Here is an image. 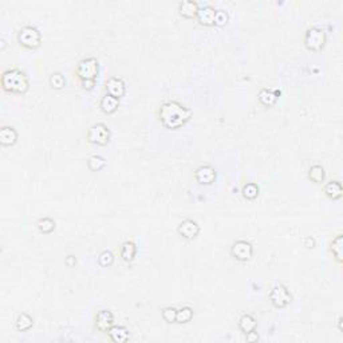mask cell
I'll return each instance as SVG.
<instances>
[{
  "instance_id": "obj_10",
  "label": "cell",
  "mask_w": 343,
  "mask_h": 343,
  "mask_svg": "<svg viewBox=\"0 0 343 343\" xmlns=\"http://www.w3.org/2000/svg\"><path fill=\"white\" fill-rule=\"evenodd\" d=\"M105 89H106V94L113 95V97L118 98V99H121L126 94V85H125V82H123L121 78H108V81L105 82Z\"/></svg>"
},
{
  "instance_id": "obj_3",
  "label": "cell",
  "mask_w": 343,
  "mask_h": 343,
  "mask_svg": "<svg viewBox=\"0 0 343 343\" xmlns=\"http://www.w3.org/2000/svg\"><path fill=\"white\" fill-rule=\"evenodd\" d=\"M18 42L27 50H36L42 45L41 31L34 26H23L18 32Z\"/></svg>"
},
{
  "instance_id": "obj_2",
  "label": "cell",
  "mask_w": 343,
  "mask_h": 343,
  "mask_svg": "<svg viewBox=\"0 0 343 343\" xmlns=\"http://www.w3.org/2000/svg\"><path fill=\"white\" fill-rule=\"evenodd\" d=\"M30 87L27 74L21 69H8L1 74V89L8 94H24Z\"/></svg>"
},
{
  "instance_id": "obj_33",
  "label": "cell",
  "mask_w": 343,
  "mask_h": 343,
  "mask_svg": "<svg viewBox=\"0 0 343 343\" xmlns=\"http://www.w3.org/2000/svg\"><path fill=\"white\" fill-rule=\"evenodd\" d=\"M81 86H82L83 90H87L90 91L95 87V81L94 79H87V81H81Z\"/></svg>"
},
{
  "instance_id": "obj_31",
  "label": "cell",
  "mask_w": 343,
  "mask_h": 343,
  "mask_svg": "<svg viewBox=\"0 0 343 343\" xmlns=\"http://www.w3.org/2000/svg\"><path fill=\"white\" fill-rule=\"evenodd\" d=\"M229 21V15L228 12L224 10H216L215 15V24L219 27H224Z\"/></svg>"
},
{
  "instance_id": "obj_9",
  "label": "cell",
  "mask_w": 343,
  "mask_h": 343,
  "mask_svg": "<svg viewBox=\"0 0 343 343\" xmlns=\"http://www.w3.org/2000/svg\"><path fill=\"white\" fill-rule=\"evenodd\" d=\"M177 232L180 236H183L186 240H193L200 233V226L197 224V221L186 219V220L180 223L177 227Z\"/></svg>"
},
{
  "instance_id": "obj_14",
  "label": "cell",
  "mask_w": 343,
  "mask_h": 343,
  "mask_svg": "<svg viewBox=\"0 0 343 343\" xmlns=\"http://www.w3.org/2000/svg\"><path fill=\"white\" fill-rule=\"evenodd\" d=\"M18 132L12 126H3L0 129V143L3 146H14L18 141Z\"/></svg>"
},
{
  "instance_id": "obj_1",
  "label": "cell",
  "mask_w": 343,
  "mask_h": 343,
  "mask_svg": "<svg viewBox=\"0 0 343 343\" xmlns=\"http://www.w3.org/2000/svg\"><path fill=\"white\" fill-rule=\"evenodd\" d=\"M192 118V110L177 101L164 102L159 109V119L165 129L176 130L188 123Z\"/></svg>"
},
{
  "instance_id": "obj_7",
  "label": "cell",
  "mask_w": 343,
  "mask_h": 343,
  "mask_svg": "<svg viewBox=\"0 0 343 343\" xmlns=\"http://www.w3.org/2000/svg\"><path fill=\"white\" fill-rule=\"evenodd\" d=\"M87 141L94 145L106 146L110 141V130L105 123H95L87 132Z\"/></svg>"
},
{
  "instance_id": "obj_23",
  "label": "cell",
  "mask_w": 343,
  "mask_h": 343,
  "mask_svg": "<svg viewBox=\"0 0 343 343\" xmlns=\"http://www.w3.org/2000/svg\"><path fill=\"white\" fill-rule=\"evenodd\" d=\"M32 326H34V320H32V318L28 314L22 313L18 315L15 320V327L18 331L24 333V331H28Z\"/></svg>"
},
{
  "instance_id": "obj_21",
  "label": "cell",
  "mask_w": 343,
  "mask_h": 343,
  "mask_svg": "<svg viewBox=\"0 0 343 343\" xmlns=\"http://www.w3.org/2000/svg\"><path fill=\"white\" fill-rule=\"evenodd\" d=\"M342 247H343V236L342 233H338V235L334 237L333 241L330 243V251H331L334 259L337 260L338 264H342L343 263Z\"/></svg>"
},
{
  "instance_id": "obj_26",
  "label": "cell",
  "mask_w": 343,
  "mask_h": 343,
  "mask_svg": "<svg viewBox=\"0 0 343 343\" xmlns=\"http://www.w3.org/2000/svg\"><path fill=\"white\" fill-rule=\"evenodd\" d=\"M87 166L91 172H99L106 166V160L103 159L102 156L94 154V156H90L87 160Z\"/></svg>"
},
{
  "instance_id": "obj_5",
  "label": "cell",
  "mask_w": 343,
  "mask_h": 343,
  "mask_svg": "<svg viewBox=\"0 0 343 343\" xmlns=\"http://www.w3.org/2000/svg\"><path fill=\"white\" fill-rule=\"evenodd\" d=\"M99 72V62L97 58H85L78 62L75 74L79 81H87V79H97Z\"/></svg>"
},
{
  "instance_id": "obj_38",
  "label": "cell",
  "mask_w": 343,
  "mask_h": 343,
  "mask_svg": "<svg viewBox=\"0 0 343 343\" xmlns=\"http://www.w3.org/2000/svg\"><path fill=\"white\" fill-rule=\"evenodd\" d=\"M5 47V41L4 39H1V50H4Z\"/></svg>"
},
{
  "instance_id": "obj_19",
  "label": "cell",
  "mask_w": 343,
  "mask_h": 343,
  "mask_svg": "<svg viewBox=\"0 0 343 343\" xmlns=\"http://www.w3.org/2000/svg\"><path fill=\"white\" fill-rule=\"evenodd\" d=\"M109 337L114 343H125L130 338L129 330L123 326H113L109 330Z\"/></svg>"
},
{
  "instance_id": "obj_37",
  "label": "cell",
  "mask_w": 343,
  "mask_h": 343,
  "mask_svg": "<svg viewBox=\"0 0 343 343\" xmlns=\"http://www.w3.org/2000/svg\"><path fill=\"white\" fill-rule=\"evenodd\" d=\"M338 324H339V330H341V331H342V318H339Z\"/></svg>"
},
{
  "instance_id": "obj_32",
  "label": "cell",
  "mask_w": 343,
  "mask_h": 343,
  "mask_svg": "<svg viewBox=\"0 0 343 343\" xmlns=\"http://www.w3.org/2000/svg\"><path fill=\"white\" fill-rule=\"evenodd\" d=\"M177 318V310L174 307H165L162 310V319L166 323H174Z\"/></svg>"
},
{
  "instance_id": "obj_13",
  "label": "cell",
  "mask_w": 343,
  "mask_h": 343,
  "mask_svg": "<svg viewBox=\"0 0 343 343\" xmlns=\"http://www.w3.org/2000/svg\"><path fill=\"white\" fill-rule=\"evenodd\" d=\"M215 15L216 10L212 5H204L197 12V21L201 26L212 27L215 26Z\"/></svg>"
},
{
  "instance_id": "obj_15",
  "label": "cell",
  "mask_w": 343,
  "mask_h": 343,
  "mask_svg": "<svg viewBox=\"0 0 343 343\" xmlns=\"http://www.w3.org/2000/svg\"><path fill=\"white\" fill-rule=\"evenodd\" d=\"M200 10L199 4L196 1H190V0H185V1H181L179 5V12L180 15L185 18V19H193V18H197V12Z\"/></svg>"
},
{
  "instance_id": "obj_22",
  "label": "cell",
  "mask_w": 343,
  "mask_h": 343,
  "mask_svg": "<svg viewBox=\"0 0 343 343\" xmlns=\"http://www.w3.org/2000/svg\"><path fill=\"white\" fill-rule=\"evenodd\" d=\"M257 327V322L255 318L250 315V314H244L243 317L239 319V328L241 333L248 334L251 331H255Z\"/></svg>"
},
{
  "instance_id": "obj_35",
  "label": "cell",
  "mask_w": 343,
  "mask_h": 343,
  "mask_svg": "<svg viewBox=\"0 0 343 343\" xmlns=\"http://www.w3.org/2000/svg\"><path fill=\"white\" fill-rule=\"evenodd\" d=\"M66 264L69 267H74L75 264H77V259H75V256H72V255H69V256L66 257Z\"/></svg>"
},
{
  "instance_id": "obj_30",
  "label": "cell",
  "mask_w": 343,
  "mask_h": 343,
  "mask_svg": "<svg viewBox=\"0 0 343 343\" xmlns=\"http://www.w3.org/2000/svg\"><path fill=\"white\" fill-rule=\"evenodd\" d=\"M98 263L101 267H110L114 263V255L113 252L109 251V250H105L99 253L98 256Z\"/></svg>"
},
{
  "instance_id": "obj_16",
  "label": "cell",
  "mask_w": 343,
  "mask_h": 343,
  "mask_svg": "<svg viewBox=\"0 0 343 343\" xmlns=\"http://www.w3.org/2000/svg\"><path fill=\"white\" fill-rule=\"evenodd\" d=\"M324 195L327 196L328 199L331 200H341L343 196V188L342 184L337 181V180H331L328 181L327 184L324 185Z\"/></svg>"
},
{
  "instance_id": "obj_11",
  "label": "cell",
  "mask_w": 343,
  "mask_h": 343,
  "mask_svg": "<svg viewBox=\"0 0 343 343\" xmlns=\"http://www.w3.org/2000/svg\"><path fill=\"white\" fill-rule=\"evenodd\" d=\"M216 170L210 165H201L200 168H197L195 172L196 181L201 185H210L216 181Z\"/></svg>"
},
{
  "instance_id": "obj_29",
  "label": "cell",
  "mask_w": 343,
  "mask_h": 343,
  "mask_svg": "<svg viewBox=\"0 0 343 343\" xmlns=\"http://www.w3.org/2000/svg\"><path fill=\"white\" fill-rule=\"evenodd\" d=\"M66 85V79L62 75L61 72H52L50 75V86L55 90H62Z\"/></svg>"
},
{
  "instance_id": "obj_24",
  "label": "cell",
  "mask_w": 343,
  "mask_h": 343,
  "mask_svg": "<svg viewBox=\"0 0 343 343\" xmlns=\"http://www.w3.org/2000/svg\"><path fill=\"white\" fill-rule=\"evenodd\" d=\"M308 179L311 180L315 184H322L326 180V172L324 168L320 165H313L308 170Z\"/></svg>"
},
{
  "instance_id": "obj_6",
  "label": "cell",
  "mask_w": 343,
  "mask_h": 343,
  "mask_svg": "<svg viewBox=\"0 0 343 343\" xmlns=\"http://www.w3.org/2000/svg\"><path fill=\"white\" fill-rule=\"evenodd\" d=\"M268 297L275 308H284L292 302V294L282 283H277L272 287Z\"/></svg>"
},
{
  "instance_id": "obj_25",
  "label": "cell",
  "mask_w": 343,
  "mask_h": 343,
  "mask_svg": "<svg viewBox=\"0 0 343 343\" xmlns=\"http://www.w3.org/2000/svg\"><path fill=\"white\" fill-rule=\"evenodd\" d=\"M260 193V189L255 183H247L243 188H241V195L246 200H255L257 199V196Z\"/></svg>"
},
{
  "instance_id": "obj_27",
  "label": "cell",
  "mask_w": 343,
  "mask_h": 343,
  "mask_svg": "<svg viewBox=\"0 0 343 343\" xmlns=\"http://www.w3.org/2000/svg\"><path fill=\"white\" fill-rule=\"evenodd\" d=\"M36 228L41 233H51L52 230L55 229V221L50 219V217H42L36 221Z\"/></svg>"
},
{
  "instance_id": "obj_18",
  "label": "cell",
  "mask_w": 343,
  "mask_h": 343,
  "mask_svg": "<svg viewBox=\"0 0 343 343\" xmlns=\"http://www.w3.org/2000/svg\"><path fill=\"white\" fill-rule=\"evenodd\" d=\"M119 255L122 257L123 261L126 263H132L134 260V257L137 255V246L136 243L132 240H128L122 243L121 246V250H119Z\"/></svg>"
},
{
  "instance_id": "obj_8",
  "label": "cell",
  "mask_w": 343,
  "mask_h": 343,
  "mask_svg": "<svg viewBox=\"0 0 343 343\" xmlns=\"http://www.w3.org/2000/svg\"><path fill=\"white\" fill-rule=\"evenodd\" d=\"M230 255L239 261L251 260L252 255H253V247L250 241L237 240L233 243V246L230 247Z\"/></svg>"
},
{
  "instance_id": "obj_17",
  "label": "cell",
  "mask_w": 343,
  "mask_h": 343,
  "mask_svg": "<svg viewBox=\"0 0 343 343\" xmlns=\"http://www.w3.org/2000/svg\"><path fill=\"white\" fill-rule=\"evenodd\" d=\"M99 108L105 114H113L115 113L119 108V99L113 95H109V94H105L99 102Z\"/></svg>"
},
{
  "instance_id": "obj_34",
  "label": "cell",
  "mask_w": 343,
  "mask_h": 343,
  "mask_svg": "<svg viewBox=\"0 0 343 343\" xmlns=\"http://www.w3.org/2000/svg\"><path fill=\"white\" fill-rule=\"evenodd\" d=\"M246 337H247V341H248V342H255V341H257V339H259V335H257L256 330H255V331H251V333L246 334Z\"/></svg>"
},
{
  "instance_id": "obj_28",
  "label": "cell",
  "mask_w": 343,
  "mask_h": 343,
  "mask_svg": "<svg viewBox=\"0 0 343 343\" xmlns=\"http://www.w3.org/2000/svg\"><path fill=\"white\" fill-rule=\"evenodd\" d=\"M193 319V310L188 306L185 307H181L180 310H177V318H176V322L177 323H188Z\"/></svg>"
},
{
  "instance_id": "obj_36",
  "label": "cell",
  "mask_w": 343,
  "mask_h": 343,
  "mask_svg": "<svg viewBox=\"0 0 343 343\" xmlns=\"http://www.w3.org/2000/svg\"><path fill=\"white\" fill-rule=\"evenodd\" d=\"M304 246L307 247V248H314L315 247V239L314 237H307L306 241H304Z\"/></svg>"
},
{
  "instance_id": "obj_12",
  "label": "cell",
  "mask_w": 343,
  "mask_h": 343,
  "mask_svg": "<svg viewBox=\"0 0 343 343\" xmlns=\"http://www.w3.org/2000/svg\"><path fill=\"white\" fill-rule=\"evenodd\" d=\"M114 326V315L110 310H101L95 317V328L101 333H109Z\"/></svg>"
},
{
  "instance_id": "obj_20",
  "label": "cell",
  "mask_w": 343,
  "mask_h": 343,
  "mask_svg": "<svg viewBox=\"0 0 343 343\" xmlns=\"http://www.w3.org/2000/svg\"><path fill=\"white\" fill-rule=\"evenodd\" d=\"M279 95H280V91H272L270 89H261L260 91H259L257 98H259V102L261 105L270 108V106H274L276 103Z\"/></svg>"
},
{
  "instance_id": "obj_4",
  "label": "cell",
  "mask_w": 343,
  "mask_h": 343,
  "mask_svg": "<svg viewBox=\"0 0 343 343\" xmlns=\"http://www.w3.org/2000/svg\"><path fill=\"white\" fill-rule=\"evenodd\" d=\"M327 42V34L323 28L311 27L304 34V46L310 51H322Z\"/></svg>"
}]
</instances>
